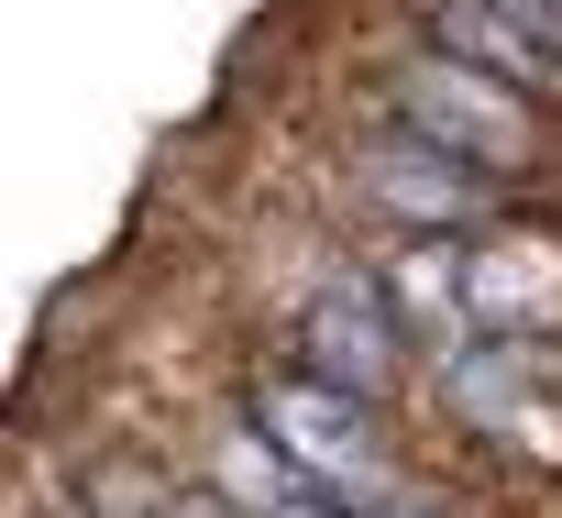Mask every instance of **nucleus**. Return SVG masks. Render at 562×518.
I'll list each match as a JSON object with an SVG mask.
<instances>
[{
  "label": "nucleus",
  "instance_id": "obj_5",
  "mask_svg": "<svg viewBox=\"0 0 562 518\" xmlns=\"http://www.w3.org/2000/svg\"><path fill=\"white\" fill-rule=\"evenodd\" d=\"M310 353H321V375H331L342 397H364V386L386 375V320H375V299H321Z\"/></svg>",
  "mask_w": 562,
  "mask_h": 518
},
{
  "label": "nucleus",
  "instance_id": "obj_2",
  "mask_svg": "<svg viewBox=\"0 0 562 518\" xmlns=\"http://www.w3.org/2000/svg\"><path fill=\"white\" fill-rule=\"evenodd\" d=\"M408 111L430 122V144H441V155H485V166H496V155H518V111H507V100H485L463 67H419V78H408Z\"/></svg>",
  "mask_w": 562,
  "mask_h": 518
},
{
  "label": "nucleus",
  "instance_id": "obj_1",
  "mask_svg": "<svg viewBox=\"0 0 562 518\" xmlns=\"http://www.w3.org/2000/svg\"><path fill=\"white\" fill-rule=\"evenodd\" d=\"M441 45L507 78H562V0H441Z\"/></svg>",
  "mask_w": 562,
  "mask_h": 518
},
{
  "label": "nucleus",
  "instance_id": "obj_4",
  "mask_svg": "<svg viewBox=\"0 0 562 518\" xmlns=\"http://www.w3.org/2000/svg\"><path fill=\"white\" fill-rule=\"evenodd\" d=\"M375 188H386L397 210H430V221H463V210H485V177L441 166V144H386V155H375Z\"/></svg>",
  "mask_w": 562,
  "mask_h": 518
},
{
  "label": "nucleus",
  "instance_id": "obj_3",
  "mask_svg": "<svg viewBox=\"0 0 562 518\" xmlns=\"http://www.w3.org/2000/svg\"><path fill=\"white\" fill-rule=\"evenodd\" d=\"M265 430L288 441L299 463H321V474L364 463V419H353V397H342V386H288V397H265Z\"/></svg>",
  "mask_w": 562,
  "mask_h": 518
}]
</instances>
